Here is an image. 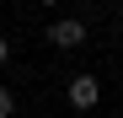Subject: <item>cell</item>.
Wrapping results in <instances>:
<instances>
[{
	"mask_svg": "<svg viewBox=\"0 0 123 118\" xmlns=\"http://www.w3.org/2000/svg\"><path fill=\"white\" fill-rule=\"evenodd\" d=\"M64 102H70L75 113H91V107L102 102V81H96V75H75V81L64 86Z\"/></svg>",
	"mask_w": 123,
	"mask_h": 118,
	"instance_id": "6da1fadb",
	"label": "cell"
},
{
	"mask_svg": "<svg viewBox=\"0 0 123 118\" xmlns=\"http://www.w3.org/2000/svg\"><path fill=\"white\" fill-rule=\"evenodd\" d=\"M48 43L54 48H80L86 43V22H80V16H54L48 22Z\"/></svg>",
	"mask_w": 123,
	"mask_h": 118,
	"instance_id": "7a4b0ae2",
	"label": "cell"
},
{
	"mask_svg": "<svg viewBox=\"0 0 123 118\" xmlns=\"http://www.w3.org/2000/svg\"><path fill=\"white\" fill-rule=\"evenodd\" d=\"M11 113H16V97H11L6 86H0V118H11Z\"/></svg>",
	"mask_w": 123,
	"mask_h": 118,
	"instance_id": "3957f363",
	"label": "cell"
},
{
	"mask_svg": "<svg viewBox=\"0 0 123 118\" xmlns=\"http://www.w3.org/2000/svg\"><path fill=\"white\" fill-rule=\"evenodd\" d=\"M6 59H11V43H6V32H0V70H6Z\"/></svg>",
	"mask_w": 123,
	"mask_h": 118,
	"instance_id": "277c9868",
	"label": "cell"
},
{
	"mask_svg": "<svg viewBox=\"0 0 123 118\" xmlns=\"http://www.w3.org/2000/svg\"><path fill=\"white\" fill-rule=\"evenodd\" d=\"M37 6H48V11H54V6H59V0H37Z\"/></svg>",
	"mask_w": 123,
	"mask_h": 118,
	"instance_id": "5b68a950",
	"label": "cell"
},
{
	"mask_svg": "<svg viewBox=\"0 0 123 118\" xmlns=\"http://www.w3.org/2000/svg\"><path fill=\"white\" fill-rule=\"evenodd\" d=\"M118 22H123V6H118Z\"/></svg>",
	"mask_w": 123,
	"mask_h": 118,
	"instance_id": "8992f818",
	"label": "cell"
}]
</instances>
